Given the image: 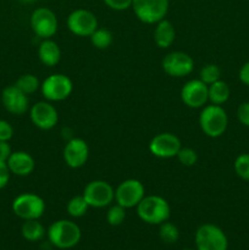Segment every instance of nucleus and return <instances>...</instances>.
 I'll return each instance as SVG.
<instances>
[{"label": "nucleus", "mask_w": 249, "mask_h": 250, "mask_svg": "<svg viewBox=\"0 0 249 250\" xmlns=\"http://www.w3.org/2000/svg\"><path fill=\"white\" fill-rule=\"evenodd\" d=\"M136 208L139 219L149 225H161L171 214L170 204L160 195H145Z\"/></svg>", "instance_id": "nucleus-1"}, {"label": "nucleus", "mask_w": 249, "mask_h": 250, "mask_svg": "<svg viewBox=\"0 0 249 250\" xmlns=\"http://www.w3.org/2000/svg\"><path fill=\"white\" fill-rule=\"evenodd\" d=\"M49 242L59 249H71L78 244L82 232L78 225L70 220H58L48 229Z\"/></svg>", "instance_id": "nucleus-2"}, {"label": "nucleus", "mask_w": 249, "mask_h": 250, "mask_svg": "<svg viewBox=\"0 0 249 250\" xmlns=\"http://www.w3.org/2000/svg\"><path fill=\"white\" fill-rule=\"evenodd\" d=\"M202 131L210 138H219L227 129L228 117L221 105H207L199 115Z\"/></svg>", "instance_id": "nucleus-3"}, {"label": "nucleus", "mask_w": 249, "mask_h": 250, "mask_svg": "<svg viewBox=\"0 0 249 250\" xmlns=\"http://www.w3.org/2000/svg\"><path fill=\"white\" fill-rule=\"evenodd\" d=\"M12 211L17 217L26 220H39L45 211L43 198L34 193H22L12 202Z\"/></svg>", "instance_id": "nucleus-4"}, {"label": "nucleus", "mask_w": 249, "mask_h": 250, "mask_svg": "<svg viewBox=\"0 0 249 250\" xmlns=\"http://www.w3.org/2000/svg\"><path fill=\"white\" fill-rule=\"evenodd\" d=\"M131 7L139 21L154 24L167 15L168 0H132Z\"/></svg>", "instance_id": "nucleus-5"}, {"label": "nucleus", "mask_w": 249, "mask_h": 250, "mask_svg": "<svg viewBox=\"0 0 249 250\" xmlns=\"http://www.w3.org/2000/svg\"><path fill=\"white\" fill-rule=\"evenodd\" d=\"M195 246L197 250H227L228 241L219 226L204 224L195 232Z\"/></svg>", "instance_id": "nucleus-6"}, {"label": "nucleus", "mask_w": 249, "mask_h": 250, "mask_svg": "<svg viewBox=\"0 0 249 250\" xmlns=\"http://www.w3.org/2000/svg\"><path fill=\"white\" fill-rule=\"evenodd\" d=\"M72 89V81L62 73L50 75L41 84L42 94L48 102H62L70 97Z\"/></svg>", "instance_id": "nucleus-7"}, {"label": "nucleus", "mask_w": 249, "mask_h": 250, "mask_svg": "<svg viewBox=\"0 0 249 250\" xmlns=\"http://www.w3.org/2000/svg\"><path fill=\"white\" fill-rule=\"evenodd\" d=\"M82 195L90 208H105L114 202L115 189L106 181L95 180L85 186Z\"/></svg>", "instance_id": "nucleus-8"}, {"label": "nucleus", "mask_w": 249, "mask_h": 250, "mask_svg": "<svg viewBox=\"0 0 249 250\" xmlns=\"http://www.w3.org/2000/svg\"><path fill=\"white\" fill-rule=\"evenodd\" d=\"M31 27L37 37L49 39L58 31V17L49 7H37L31 15Z\"/></svg>", "instance_id": "nucleus-9"}, {"label": "nucleus", "mask_w": 249, "mask_h": 250, "mask_svg": "<svg viewBox=\"0 0 249 250\" xmlns=\"http://www.w3.org/2000/svg\"><path fill=\"white\" fill-rule=\"evenodd\" d=\"M145 197V188L143 183L134 178L124 181L115 189V200L124 209L136 208Z\"/></svg>", "instance_id": "nucleus-10"}, {"label": "nucleus", "mask_w": 249, "mask_h": 250, "mask_svg": "<svg viewBox=\"0 0 249 250\" xmlns=\"http://www.w3.org/2000/svg\"><path fill=\"white\" fill-rule=\"evenodd\" d=\"M67 27L75 36L90 37L98 28V19L89 10L77 9L68 15Z\"/></svg>", "instance_id": "nucleus-11"}, {"label": "nucleus", "mask_w": 249, "mask_h": 250, "mask_svg": "<svg viewBox=\"0 0 249 250\" xmlns=\"http://www.w3.org/2000/svg\"><path fill=\"white\" fill-rule=\"evenodd\" d=\"M182 148L180 138L176 134L164 132L154 137L149 143V151L154 156L160 159H170L177 156V153Z\"/></svg>", "instance_id": "nucleus-12"}, {"label": "nucleus", "mask_w": 249, "mask_h": 250, "mask_svg": "<svg viewBox=\"0 0 249 250\" xmlns=\"http://www.w3.org/2000/svg\"><path fill=\"white\" fill-rule=\"evenodd\" d=\"M194 68L192 56L183 51H172L163 60V70L171 77L181 78L189 75Z\"/></svg>", "instance_id": "nucleus-13"}, {"label": "nucleus", "mask_w": 249, "mask_h": 250, "mask_svg": "<svg viewBox=\"0 0 249 250\" xmlns=\"http://www.w3.org/2000/svg\"><path fill=\"white\" fill-rule=\"evenodd\" d=\"M29 117L34 126L43 131L54 128L59 121L58 110L49 102H38L32 105Z\"/></svg>", "instance_id": "nucleus-14"}, {"label": "nucleus", "mask_w": 249, "mask_h": 250, "mask_svg": "<svg viewBox=\"0 0 249 250\" xmlns=\"http://www.w3.org/2000/svg\"><path fill=\"white\" fill-rule=\"evenodd\" d=\"M181 99L188 107L192 109L203 107L209 100L208 84L200 80L188 81L181 89Z\"/></svg>", "instance_id": "nucleus-15"}, {"label": "nucleus", "mask_w": 249, "mask_h": 250, "mask_svg": "<svg viewBox=\"0 0 249 250\" xmlns=\"http://www.w3.org/2000/svg\"><path fill=\"white\" fill-rule=\"evenodd\" d=\"M89 156V148L85 141L81 138H72L63 148V160L71 168H80L87 163Z\"/></svg>", "instance_id": "nucleus-16"}, {"label": "nucleus", "mask_w": 249, "mask_h": 250, "mask_svg": "<svg viewBox=\"0 0 249 250\" xmlns=\"http://www.w3.org/2000/svg\"><path fill=\"white\" fill-rule=\"evenodd\" d=\"M1 102L5 109L12 115H23L29 107L28 95L24 94L15 84L7 85L2 89Z\"/></svg>", "instance_id": "nucleus-17"}, {"label": "nucleus", "mask_w": 249, "mask_h": 250, "mask_svg": "<svg viewBox=\"0 0 249 250\" xmlns=\"http://www.w3.org/2000/svg\"><path fill=\"white\" fill-rule=\"evenodd\" d=\"M6 164L10 172L12 175L20 176V177L31 175L34 170V166H36L33 156L27 151L22 150L12 151L10 158L7 159Z\"/></svg>", "instance_id": "nucleus-18"}, {"label": "nucleus", "mask_w": 249, "mask_h": 250, "mask_svg": "<svg viewBox=\"0 0 249 250\" xmlns=\"http://www.w3.org/2000/svg\"><path fill=\"white\" fill-rule=\"evenodd\" d=\"M175 27L170 21L164 19L156 23L155 29H154V42H155L159 48H170L173 42H175Z\"/></svg>", "instance_id": "nucleus-19"}, {"label": "nucleus", "mask_w": 249, "mask_h": 250, "mask_svg": "<svg viewBox=\"0 0 249 250\" xmlns=\"http://www.w3.org/2000/svg\"><path fill=\"white\" fill-rule=\"evenodd\" d=\"M38 56L43 65L53 67V66L58 65L61 59L60 46L50 38L43 39V42L39 44Z\"/></svg>", "instance_id": "nucleus-20"}, {"label": "nucleus", "mask_w": 249, "mask_h": 250, "mask_svg": "<svg viewBox=\"0 0 249 250\" xmlns=\"http://www.w3.org/2000/svg\"><path fill=\"white\" fill-rule=\"evenodd\" d=\"M231 90L228 84L224 81L219 80L212 84L208 85V98L209 102L214 105H222L228 100Z\"/></svg>", "instance_id": "nucleus-21"}, {"label": "nucleus", "mask_w": 249, "mask_h": 250, "mask_svg": "<svg viewBox=\"0 0 249 250\" xmlns=\"http://www.w3.org/2000/svg\"><path fill=\"white\" fill-rule=\"evenodd\" d=\"M21 233L26 241L38 242L45 237V229L38 220H26L21 227Z\"/></svg>", "instance_id": "nucleus-22"}, {"label": "nucleus", "mask_w": 249, "mask_h": 250, "mask_svg": "<svg viewBox=\"0 0 249 250\" xmlns=\"http://www.w3.org/2000/svg\"><path fill=\"white\" fill-rule=\"evenodd\" d=\"M15 85L27 95L33 94V93H36L41 88L39 80L36 76L32 75V73H26V75H22L21 77L17 78Z\"/></svg>", "instance_id": "nucleus-23"}, {"label": "nucleus", "mask_w": 249, "mask_h": 250, "mask_svg": "<svg viewBox=\"0 0 249 250\" xmlns=\"http://www.w3.org/2000/svg\"><path fill=\"white\" fill-rule=\"evenodd\" d=\"M90 42H92L93 46L97 49H106L111 45L112 43V33L106 28H99L98 27L92 34H90Z\"/></svg>", "instance_id": "nucleus-24"}, {"label": "nucleus", "mask_w": 249, "mask_h": 250, "mask_svg": "<svg viewBox=\"0 0 249 250\" xmlns=\"http://www.w3.org/2000/svg\"><path fill=\"white\" fill-rule=\"evenodd\" d=\"M88 203L83 198V195H76V197L71 198L67 203V212L70 216L72 217H82L87 214L88 211Z\"/></svg>", "instance_id": "nucleus-25"}, {"label": "nucleus", "mask_w": 249, "mask_h": 250, "mask_svg": "<svg viewBox=\"0 0 249 250\" xmlns=\"http://www.w3.org/2000/svg\"><path fill=\"white\" fill-rule=\"evenodd\" d=\"M159 226H160V229H159V237H160L161 241L167 244H173L178 241L180 231H178L176 225L165 221L161 225H159Z\"/></svg>", "instance_id": "nucleus-26"}, {"label": "nucleus", "mask_w": 249, "mask_h": 250, "mask_svg": "<svg viewBox=\"0 0 249 250\" xmlns=\"http://www.w3.org/2000/svg\"><path fill=\"white\" fill-rule=\"evenodd\" d=\"M220 76H221V70L217 65L215 63H208L204 67L200 70V81L205 83V84H212L214 82L220 80Z\"/></svg>", "instance_id": "nucleus-27"}, {"label": "nucleus", "mask_w": 249, "mask_h": 250, "mask_svg": "<svg viewBox=\"0 0 249 250\" xmlns=\"http://www.w3.org/2000/svg\"><path fill=\"white\" fill-rule=\"evenodd\" d=\"M126 219V209L116 203L106 212V221L111 226H120Z\"/></svg>", "instance_id": "nucleus-28"}, {"label": "nucleus", "mask_w": 249, "mask_h": 250, "mask_svg": "<svg viewBox=\"0 0 249 250\" xmlns=\"http://www.w3.org/2000/svg\"><path fill=\"white\" fill-rule=\"evenodd\" d=\"M233 167L239 178L249 181V154L243 153L237 156Z\"/></svg>", "instance_id": "nucleus-29"}, {"label": "nucleus", "mask_w": 249, "mask_h": 250, "mask_svg": "<svg viewBox=\"0 0 249 250\" xmlns=\"http://www.w3.org/2000/svg\"><path fill=\"white\" fill-rule=\"evenodd\" d=\"M177 159L183 166H194L198 161V154L194 149L188 148V146H182L177 153Z\"/></svg>", "instance_id": "nucleus-30"}, {"label": "nucleus", "mask_w": 249, "mask_h": 250, "mask_svg": "<svg viewBox=\"0 0 249 250\" xmlns=\"http://www.w3.org/2000/svg\"><path fill=\"white\" fill-rule=\"evenodd\" d=\"M106 6L115 11H124L132 6V0H103Z\"/></svg>", "instance_id": "nucleus-31"}, {"label": "nucleus", "mask_w": 249, "mask_h": 250, "mask_svg": "<svg viewBox=\"0 0 249 250\" xmlns=\"http://www.w3.org/2000/svg\"><path fill=\"white\" fill-rule=\"evenodd\" d=\"M14 136V128L10 122L0 120V142H9Z\"/></svg>", "instance_id": "nucleus-32"}, {"label": "nucleus", "mask_w": 249, "mask_h": 250, "mask_svg": "<svg viewBox=\"0 0 249 250\" xmlns=\"http://www.w3.org/2000/svg\"><path fill=\"white\" fill-rule=\"evenodd\" d=\"M237 117L243 126L249 127V102L242 103L237 109Z\"/></svg>", "instance_id": "nucleus-33"}, {"label": "nucleus", "mask_w": 249, "mask_h": 250, "mask_svg": "<svg viewBox=\"0 0 249 250\" xmlns=\"http://www.w3.org/2000/svg\"><path fill=\"white\" fill-rule=\"evenodd\" d=\"M10 176H11V172L7 167V164L0 161V190L6 187L10 181Z\"/></svg>", "instance_id": "nucleus-34"}, {"label": "nucleus", "mask_w": 249, "mask_h": 250, "mask_svg": "<svg viewBox=\"0 0 249 250\" xmlns=\"http://www.w3.org/2000/svg\"><path fill=\"white\" fill-rule=\"evenodd\" d=\"M12 154L11 146H10L9 142H0V161L6 163L7 159Z\"/></svg>", "instance_id": "nucleus-35"}, {"label": "nucleus", "mask_w": 249, "mask_h": 250, "mask_svg": "<svg viewBox=\"0 0 249 250\" xmlns=\"http://www.w3.org/2000/svg\"><path fill=\"white\" fill-rule=\"evenodd\" d=\"M238 77H239V81H241L243 84L248 85L249 87V61L242 66L241 70H239Z\"/></svg>", "instance_id": "nucleus-36"}, {"label": "nucleus", "mask_w": 249, "mask_h": 250, "mask_svg": "<svg viewBox=\"0 0 249 250\" xmlns=\"http://www.w3.org/2000/svg\"><path fill=\"white\" fill-rule=\"evenodd\" d=\"M22 2H24V4H32V2H34L36 0H21Z\"/></svg>", "instance_id": "nucleus-37"}, {"label": "nucleus", "mask_w": 249, "mask_h": 250, "mask_svg": "<svg viewBox=\"0 0 249 250\" xmlns=\"http://www.w3.org/2000/svg\"><path fill=\"white\" fill-rule=\"evenodd\" d=\"M183 250H193V249H183Z\"/></svg>", "instance_id": "nucleus-38"}]
</instances>
